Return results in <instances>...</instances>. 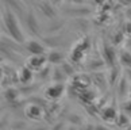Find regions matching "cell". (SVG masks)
I'll use <instances>...</instances> for the list:
<instances>
[{
	"mask_svg": "<svg viewBox=\"0 0 131 130\" xmlns=\"http://www.w3.org/2000/svg\"><path fill=\"white\" fill-rule=\"evenodd\" d=\"M23 46H25V50L27 53H30L31 56H45V53H46V45H43L37 38H28V39H26Z\"/></svg>",
	"mask_w": 131,
	"mask_h": 130,
	"instance_id": "cell-5",
	"label": "cell"
},
{
	"mask_svg": "<svg viewBox=\"0 0 131 130\" xmlns=\"http://www.w3.org/2000/svg\"><path fill=\"white\" fill-rule=\"evenodd\" d=\"M46 60L51 65H61L65 62V54L58 49H51L46 54Z\"/></svg>",
	"mask_w": 131,
	"mask_h": 130,
	"instance_id": "cell-10",
	"label": "cell"
},
{
	"mask_svg": "<svg viewBox=\"0 0 131 130\" xmlns=\"http://www.w3.org/2000/svg\"><path fill=\"white\" fill-rule=\"evenodd\" d=\"M65 92V85L62 83H54L53 85L47 87L45 89V95H46V99L49 100H57L60 99Z\"/></svg>",
	"mask_w": 131,
	"mask_h": 130,
	"instance_id": "cell-9",
	"label": "cell"
},
{
	"mask_svg": "<svg viewBox=\"0 0 131 130\" xmlns=\"http://www.w3.org/2000/svg\"><path fill=\"white\" fill-rule=\"evenodd\" d=\"M123 108H124L126 113H131V99L123 103Z\"/></svg>",
	"mask_w": 131,
	"mask_h": 130,
	"instance_id": "cell-17",
	"label": "cell"
},
{
	"mask_svg": "<svg viewBox=\"0 0 131 130\" xmlns=\"http://www.w3.org/2000/svg\"><path fill=\"white\" fill-rule=\"evenodd\" d=\"M101 58L104 60V62L110 66L111 69L116 68V53L114 46L108 42H103V47H101Z\"/></svg>",
	"mask_w": 131,
	"mask_h": 130,
	"instance_id": "cell-6",
	"label": "cell"
},
{
	"mask_svg": "<svg viewBox=\"0 0 131 130\" xmlns=\"http://www.w3.org/2000/svg\"><path fill=\"white\" fill-rule=\"evenodd\" d=\"M57 7H64L65 15L73 16L74 19L77 18H85L86 15L91 14V8L84 3H76V2H70V3H57Z\"/></svg>",
	"mask_w": 131,
	"mask_h": 130,
	"instance_id": "cell-2",
	"label": "cell"
},
{
	"mask_svg": "<svg viewBox=\"0 0 131 130\" xmlns=\"http://www.w3.org/2000/svg\"><path fill=\"white\" fill-rule=\"evenodd\" d=\"M34 7H37V9L39 11L41 14L45 18H47L49 21H53V19L57 18V3H53V2H38L34 4Z\"/></svg>",
	"mask_w": 131,
	"mask_h": 130,
	"instance_id": "cell-4",
	"label": "cell"
},
{
	"mask_svg": "<svg viewBox=\"0 0 131 130\" xmlns=\"http://www.w3.org/2000/svg\"><path fill=\"white\" fill-rule=\"evenodd\" d=\"M3 77H4V71H3L2 66H0V81L3 80Z\"/></svg>",
	"mask_w": 131,
	"mask_h": 130,
	"instance_id": "cell-18",
	"label": "cell"
},
{
	"mask_svg": "<svg viewBox=\"0 0 131 130\" xmlns=\"http://www.w3.org/2000/svg\"><path fill=\"white\" fill-rule=\"evenodd\" d=\"M95 130H108V129L104 127V126H96V127H95Z\"/></svg>",
	"mask_w": 131,
	"mask_h": 130,
	"instance_id": "cell-19",
	"label": "cell"
},
{
	"mask_svg": "<svg viewBox=\"0 0 131 130\" xmlns=\"http://www.w3.org/2000/svg\"><path fill=\"white\" fill-rule=\"evenodd\" d=\"M22 21H25V25L27 27V30L30 31L32 35L41 37V33H42L41 23H39V21H38L35 12H34V9L30 7V4H28L27 11H26V14H25V16H23Z\"/></svg>",
	"mask_w": 131,
	"mask_h": 130,
	"instance_id": "cell-3",
	"label": "cell"
},
{
	"mask_svg": "<svg viewBox=\"0 0 131 130\" xmlns=\"http://www.w3.org/2000/svg\"><path fill=\"white\" fill-rule=\"evenodd\" d=\"M46 54L45 56H30L26 61V66H28L32 72H39L46 66Z\"/></svg>",
	"mask_w": 131,
	"mask_h": 130,
	"instance_id": "cell-8",
	"label": "cell"
},
{
	"mask_svg": "<svg viewBox=\"0 0 131 130\" xmlns=\"http://www.w3.org/2000/svg\"><path fill=\"white\" fill-rule=\"evenodd\" d=\"M124 34L131 35V22H126L124 23V30H123Z\"/></svg>",
	"mask_w": 131,
	"mask_h": 130,
	"instance_id": "cell-16",
	"label": "cell"
},
{
	"mask_svg": "<svg viewBox=\"0 0 131 130\" xmlns=\"http://www.w3.org/2000/svg\"><path fill=\"white\" fill-rule=\"evenodd\" d=\"M120 61H122L124 65H127L128 68H131V53L124 52L123 54L120 56Z\"/></svg>",
	"mask_w": 131,
	"mask_h": 130,
	"instance_id": "cell-15",
	"label": "cell"
},
{
	"mask_svg": "<svg viewBox=\"0 0 131 130\" xmlns=\"http://www.w3.org/2000/svg\"><path fill=\"white\" fill-rule=\"evenodd\" d=\"M25 115L31 121H41L45 117V108L37 103H30L25 108Z\"/></svg>",
	"mask_w": 131,
	"mask_h": 130,
	"instance_id": "cell-7",
	"label": "cell"
},
{
	"mask_svg": "<svg viewBox=\"0 0 131 130\" xmlns=\"http://www.w3.org/2000/svg\"><path fill=\"white\" fill-rule=\"evenodd\" d=\"M116 123H118L120 127H126V126H128V125L131 123V121L128 119V117L126 114H119L118 118H116Z\"/></svg>",
	"mask_w": 131,
	"mask_h": 130,
	"instance_id": "cell-14",
	"label": "cell"
},
{
	"mask_svg": "<svg viewBox=\"0 0 131 130\" xmlns=\"http://www.w3.org/2000/svg\"><path fill=\"white\" fill-rule=\"evenodd\" d=\"M118 115H119L118 111H116L114 107H111V106H107V107H104L100 111V117L103 118L105 122H114V121H116Z\"/></svg>",
	"mask_w": 131,
	"mask_h": 130,
	"instance_id": "cell-12",
	"label": "cell"
},
{
	"mask_svg": "<svg viewBox=\"0 0 131 130\" xmlns=\"http://www.w3.org/2000/svg\"><path fill=\"white\" fill-rule=\"evenodd\" d=\"M0 19H2V25L4 27V33L8 35V38H11L15 42L23 45L26 42V37L20 26V19L18 18V15L6 3H3V6H2Z\"/></svg>",
	"mask_w": 131,
	"mask_h": 130,
	"instance_id": "cell-1",
	"label": "cell"
},
{
	"mask_svg": "<svg viewBox=\"0 0 131 130\" xmlns=\"http://www.w3.org/2000/svg\"><path fill=\"white\" fill-rule=\"evenodd\" d=\"M18 76H19V81L20 83H23V84H30L31 81H32V79H34V72L28 68V66H22L20 68V71H19V73H18Z\"/></svg>",
	"mask_w": 131,
	"mask_h": 130,
	"instance_id": "cell-11",
	"label": "cell"
},
{
	"mask_svg": "<svg viewBox=\"0 0 131 130\" xmlns=\"http://www.w3.org/2000/svg\"><path fill=\"white\" fill-rule=\"evenodd\" d=\"M19 95H20V91L19 88H14V87H8V88L4 91V98L8 102H16Z\"/></svg>",
	"mask_w": 131,
	"mask_h": 130,
	"instance_id": "cell-13",
	"label": "cell"
}]
</instances>
